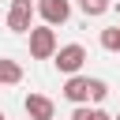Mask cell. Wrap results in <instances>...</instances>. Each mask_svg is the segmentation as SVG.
Segmentation results:
<instances>
[{"label": "cell", "mask_w": 120, "mask_h": 120, "mask_svg": "<svg viewBox=\"0 0 120 120\" xmlns=\"http://www.w3.org/2000/svg\"><path fill=\"white\" fill-rule=\"evenodd\" d=\"M56 52H60V45H56V30L45 26V22L34 26V30H30V56H34V60H52Z\"/></svg>", "instance_id": "cell-1"}, {"label": "cell", "mask_w": 120, "mask_h": 120, "mask_svg": "<svg viewBox=\"0 0 120 120\" xmlns=\"http://www.w3.org/2000/svg\"><path fill=\"white\" fill-rule=\"evenodd\" d=\"M34 11H38V4H30V0H11V8H8V30L30 34V30H34V26H30Z\"/></svg>", "instance_id": "cell-2"}, {"label": "cell", "mask_w": 120, "mask_h": 120, "mask_svg": "<svg viewBox=\"0 0 120 120\" xmlns=\"http://www.w3.org/2000/svg\"><path fill=\"white\" fill-rule=\"evenodd\" d=\"M52 64H56L64 75H79V68L86 64V49H82V45H60V52L52 56Z\"/></svg>", "instance_id": "cell-3"}, {"label": "cell", "mask_w": 120, "mask_h": 120, "mask_svg": "<svg viewBox=\"0 0 120 120\" xmlns=\"http://www.w3.org/2000/svg\"><path fill=\"white\" fill-rule=\"evenodd\" d=\"M38 15L45 19V26H64L71 19V4L68 0H38Z\"/></svg>", "instance_id": "cell-4"}, {"label": "cell", "mask_w": 120, "mask_h": 120, "mask_svg": "<svg viewBox=\"0 0 120 120\" xmlns=\"http://www.w3.org/2000/svg\"><path fill=\"white\" fill-rule=\"evenodd\" d=\"M22 109H26V120H56V105L45 94H26Z\"/></svg>", "instance_id": "cell-5"}, {"label": "cell", "mask_w": 120, "mask_h": 120, "mask_svg": "<svg viewBox=\"0 0 120 120\" xmlns=\"http://www.w3.org/2000/svg\"><path fill=\"white\" fill-rule=\"evenodd\" d=\"M60 94H64L68 101H75V105H82V101L90 98V79H82V75H68V82L60 86Z\"/></svg>", "instance_id": "cell-6"}, {"label": "cell", "mask_w": 120, "mask_h": 120, "mask_svg": "<svg viewBox=\"0 0 120 120\" xmlns=\"http://www.w3.org/2000/svg\"><path fill=\"white\" fill-rule=\"evenodd\" d=\"M15 82H22V68H19V60L0 56V86H15Z\"/></svg>", "instance_id": "cell-7"}, {"label": "cell", "mask_w": 120, "mask_h": 120, "mask_svg": "<svg viewBox=\"0 0 120 120\" xmlns=\"http://www.w3.org/2000/svg\"><path fill=\"white\" fill-rule=\"evenodd\" d=\"M79 8H82V15L90 19V15H105V11L112 8V0H79Z\"/></svg>", "instance_id": "cell-8"}, {"label": "cell", "mask_w": 120, "mask_h": 120, "mask_svg": "<svg viewBox=\"0 0 120 120\" xmlns=\"http://www.w3.org/2000/svg\"><path fill=\"white\" fill-rule=\"evenodd\" d=\"M101 49L120 52V26H105V30H101Z\"/></svg>", "instance_id": "cell-9"}, {"label": "cell", "mask_w": 120, "mask_h": 120, "mask_svg": "<svg viewBox=\"0 0 120 120\" xmlns=\"http://www.w3.org/2000/svg\"><path fill=\"white\" fill-rule=\"evenodd\" d=\"M109 98V82L105 79H90V101H105Z\"/></svg>", "instance_id": "cell-10"}, {"label": "cell", "mask_w": 120, "mask_h": 120, "mask_svg": "<svg viewBox=\"0 0 120 120\" xmlns=\"http://www.w3.org/2000/svg\"><path fill=\"white\" fill-rule=\"evenodd\" d=\"M90 112H94V109H86V105H75V112H71V120H90Z\"/></svg>", "instance_id": "cell-11"}, {"label": "cell", "mask_w": 120, "mask_h": 120, "mask_svg": "<svg viewBox=\"0 0 120 120\" xmlns=\"http://www.w3.org/2000/svg\"><path fill=\"white\" fill-rule=\"evenodd\" d=\"M90 120H112V116H109L105 109H94V112H90Z\"/></svg>", "instance_id": "cell-12"}, {"label": "cell", "mask_w": 120, "mask_h": 120, "mask_svg": "<svg viewBox=\"0 0 120 120\" xmlns=\"http://www.w3.org/2000/svg\"><path fill=\"white\" fill-rule=\"evenodd\" d=\"M0 120H8V116H4V112H0Z\"/></svg>", "instance_id": "cell-13"}, {"label": "cell", "mask_w": 120, "mask_h": 120, "mask_svg": "<svg viewBox=\"0 0 120 120\" xmlns=\"http://www.w3.org/2000/svg\"><path fill=\"white\" fill-rule=\"evenodd\" d=\"M112 120H120V116H112Z\"/></svg>", "instance_id": "cell-14"}]
</instances>
